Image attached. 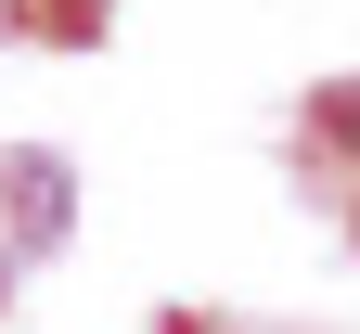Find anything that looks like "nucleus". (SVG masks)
Returning <instances> with one entry per match:
<instances>
[]
</instances>
